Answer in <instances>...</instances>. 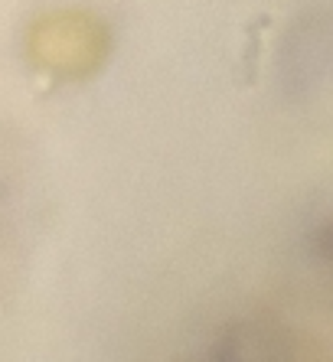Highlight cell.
I'll list each match as a JSON object with an SVG mask.
<instances>
[{
    "label": "cell",
    "mask_w": 333,
    "mask_h": 362,
    "mask_svg": "<svg viewBox=\"0 0 333 362\" xmlns=\"http://www.w3.org/2000/svg\"><path fill=\"white\" fill-rule=\"evenodd\" d=\"M105 26L85 13H52L30 30V59L52 76L79 78L105 59Z\"/></svg>",
    "instance_id": "6da1fadb"
},
{
    "label": "cell",
    "mask_w": 333,
    "mask_h": 362,
    "mask_svg": "<svg viewBox=\"0 0 333 362\" xmlns=\"http://www.w3.org/2000/svg\"><path fill=\"white\" fill-rule=\"evenodd\" d=\"M330 252H333V248H330Z\"/></svg>",
    "instance_id": "7a4b0ae2"
}]
</instances>
